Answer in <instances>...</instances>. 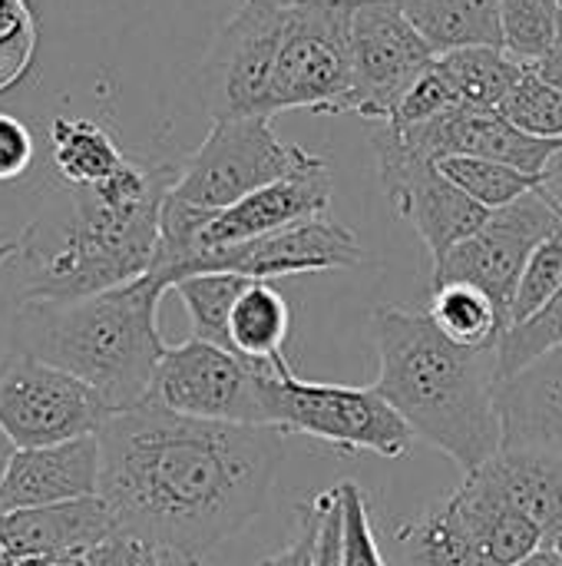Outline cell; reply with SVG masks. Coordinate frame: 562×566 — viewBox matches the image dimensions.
<instances>
[{"label":"cell","mask_w":562,"mask_h":566,"mask_svg":"<svg viewBox=\"0 0 562 566\" xmlns=\"http://www.w3.org/2000/svg\"><path fill=\"white\" fill-rule=\"evenodd\" d=\"M149 566H162V560H152V564H149Z\"/></svg>","instance_id":"cell-44"},{"label":"cell","mask_w":562,"mask_h":566,"mask_svg":"<svg viewBox=\"0 0 562 566\" xmlns=\"http://www.w3.org/2000/svg\"><path fill=\"white\" fill-rule=\"evenodd\" d=\"M500 448L547 451L562 458V348L497 381Z\"/></svg>","instance_id":"cell-18"},{"label":"cell","mask_w":562,"mask_h":566,"mask_svg":"<svg viewBox=\"0 0 562 566\" xmlns=\"http://www.w3.org/2000/svg\"><path fill=\"white\" fill-rule=\"evenodd\" d=\"M547 547H553V551L560 554V560H562V524H560V527H553V531L547 534Z\"/></svg>","instance_id":"cell-42"},{"label":"cell","mask_w":562,"mask_h":566,"mask_svg":"<svg viewBox=\"0 0 562 566\" xmlns=\"http://www.w3.org/2000/svg\"><path fill=\"white\" fill-rule=\"evenodd\" d=\"M500 27H503V50L517 63L537 66L560 46V3L556 0H503Z\"/></svg>","instance_id":"cell-28"},{"label":"cell","mask_w":562,"mask_h":566,"mask_svg":"<svg viewBox=\"0 0 562 566\" xmlns=\"http://www.w3.org/2000/svg\"><path fill=\"white\" fill-rule=\"evenodd\" d=\"M560 3V23H562V0H556ZM560 46H562V33H560Z\"/></svg>","instance_id":"cell-43"},{"label":"cell","mask_w":562,"mask_h":566,"mask_svg":"<svg viewBox=\"0 0 562 566\" xmlns=\"http://www.w3.org/2000/svg\"><path fill=\"white\" fill-rule=\"evenodd\" d=\"M381 398L407 421L414 438L434 444L464 474L500 451L497 352L450 342L427 312L381 305L371 312Z\"/></svg>","instance_id":"cell-3"},{"label":"cell","mask_w":562,"mask_h":566,"mask_svg":"<svg viewBox=\"0 0 562 566\" xmlns=\"http://www.w3.org/2000/svg\"><path fill=\"white\" fill-rule=\"evenodd\" d=\"M537 189L553 202V209L562 216V149L547 163V169L540 172V186Z\"/></svg>","instance_id":"cell-38"},{"label":"cell","mask_w":562,"mask_h":566,"mask_svg":"<svg viewBox=\"0 0 562 566\" xmlns=\"http://www.w3.org/2000/svg\"><path fill=\"white\" fill-rule=\"evenodd\" d=\"M305 156V146L278 139L268 116L212 119V129L199 149L179 163V179L169 196L195 209L222 212L288 176Z\"/></svg>","instance_id":"cell-7"},{"label":"cell","mask_w":562,"mask_h":566,"mask_svg":"<svg viewBox=\"0 0 562 566\" xmlns=\"http://www.w3.org/2000/svg\"><path fill=\"white\" fill-rule=\"evenodd\" d=\"M341 494V557L344 566H388L381 560L374 531H371V514L368 501L358 481H341L335 484Z\"/></svg>","instance_id":"cell-34"},{"label":"cell","mask_w":562,"mask_h":566,"mask_svg":"<svg viewBox=\"0 0 562 566\" xmlns=\"http://www.w3.org/2000/svg\"><path fill=\"white\" fill-rule=\"evenodd\" d=\"M454 106H460L457 103V96H454V90H450V83L444 80V73L437 70V63L404 93V99L397 103V109H394V116L388 119L391 126H401V129H407V126H421V123H431V119H437V116H444L447 109H454Z\"/></svg>","instance_id":"cell-35"},{"label":"cell","mask_w":562,"mask_h":566,"mask_svg":"<svg viewBox=\"0 0 562 566\" xmlns=\"http://www.w3.org/2000/svg\"><path fill=\"white\" fill-rule=\"evenodd\" d=\"M437 63L404 0H358L351 17V113L388 123L404 93Z\"/></svg>","instance_id":"cell-9"},{"label":"cell","mask_w":562,"mask_h":566,"mask_svg":"<svg viewBox=\"0 0 562 566\" xmlns=\"http://www.w3.org/2000/svg\"><path fill=\"white\" fill-rule=\"evenodd\" d=\"M364 259V249L358 235L335 222L331 216H318L298 226H288L282 232L238 242V245H219L205 249L192 275L205 272H235L252 282H272L285 275H308V272H335L351 269Z\"/></svg>","instance_id":"cell-14"},{"label":"cell","mask_w":562,"mask_h":566,"mask_svg":"<svg viewBox=\"0 0 562 566\" xmlns=\"http://www.w3.org/2000/svg\"><path fill=\"white\" fill-rule=\"evenodd\" d=\"M437 70L450 83L457 103L480 113H500L527 73V66L517 63L503 46H460L441 53Z\"/></svg>","instance_id":"cell-24"},{"label":"cell","mask_w":562,"mask_h":566,"mask_svg":"<svg viewBox=\"0 0 562 566\" xmlns=\"http://www.w3.org/2000/svg\"><path fill=\"white\" fill-rule=\"evenodd\" d=\"M248 282L252 279L235 275V272H205V275L182 279L172 292L182 298V305L189 312L192 338L232 352L229 322H232L235 302L242 298V292L248 289Z\"/></svg>","instance_id":"cell-27"},{"label":"cell","mask_w":562,"mask_h":566,"mask_svg":"<svg viewBox=\"0 0 562 566\" xmlns=\"http://www.w3.org/2000/svg\"><path fill=\"white\" fill-rule=\"evenodd\" d=\"M358 0H285L275 113H351V17Z\"/></svg>","instance_id":"cell-6"},{"label":"cell","mask_w":562,"mask_h":566,"mask_svg":"<svg viewBox=\"0 0 562 566\" xmlns=\"http://www.w3.org/2000/svg\"><path fill=\"white\" fill-rule=\"evenodd\" d=\"M331 206V169L321 156L308 153L288 176L268 182L265 189L245 196L242 202L215 212L205 229L199 232V252L205 249H219V245H238V242H252L272 232H282L288 226L328 216ZM192 259V265H195ZM189 265V275H192Z\"/></svg>","instance_id":"cell-15"},{"label":"cell","mask_w":562,"mask_h":566,"mask_svg":"<svg viewBox=\"0 0 562 566\" xmlns=\"http://www.w3.org/2000/svg\"><path fill=\"white\" fill-rule=\"evenodd\" d=\"M33 163V133L23 119L0 109V186L17 182Z\"/></svg>","instance_id":"cell-36"},{"label":"cell","mask_w":562,"mask_h":566,"mask_svg":"<svg viewBox=\"0 0 562 566\" xmlns=\"http://www.w3.org/2000/svg\"><path fill=\"white\" fill-rule=\"evenodd\" d=\"M397 566H490L454 494L394 531Z\"/></svg>","instance_id":"cell-21"},{"label":"cell","mask_w":562,"mask_h":566,"mask_svg":"<svg viewBox=\"0 0 562 566\" xmlns=\"http://www.w3.org/2000/svg\"><path fill=\"white\" fill-rule=\"evenodd\" d=\"M513 126L540 139H562V90L527 66L523 80L500 109Z\"/></svg>","instance_id":"cell-31"},{"label":"cell","mask_w":562,"mask_h":566,"mask_svg":"<svg viewBox=\"0 0 562 566\" xmlns=\"http://www.w3.org/2000/svg\"><path fill=\"white\" fill-rule=\"evenodd\" d=\"M99 451V497L119 534L142 541L162 566H202L262 514L285 431L199 421L146 398L106 418Z\"/></svg>","instance_id":"cell-1"},{"label":"cell","mask_w":562,"mask_h":566,"mask_svg":"<svg viewBox=\"0 0 562 566\" xmlns=\"http://www.w3.org/2000/svg\"><path fill=\"white\" fill-rule=\"evenodd\" d=\"M454 501L490 566H513L547 547V531L533 517L487 494L470 478L454 491Z\"/></svg>","instance_id":"cell-20"},{"label":"cell","mask_w":562,"mask_h":566,"mask_svg":"<svg viewBox=\"0 0 562 566\" xmlns=\"http://www.w3.org/2000/svg\"><path fill=\"white\" fill-rule=\"evenodd\" d=\"M113 534H119V527L99 494L53 507L0 514V554L10 560L79 554Z\"/></svg>","instance_id":"cell-17"},{"label":"cell","mask_w":562,"mask_h":566,"mask_svg":"<svg viewBox=\"0 0 562 566\" xmlns=\"http://www.w3.org/2000/svg\"><path fill=\"white\" fill-rule=\"evenodd\" d=\"M179 179V163L126 159L96 186H63V206L40 212L20 235L26 298H86L149 272L159 245L162 202Z\"/></svg>","instance_id":"cell-2"},{"label":"cell","mask_w":562,"mask_h":566,"mask_svg":"<svg viewBox=\"0 0 562 566\" xmlns=\"http://www.w3.org/2000/svg\"><path fill=\"white\" fill-rule=\"evenodd\" d=\"M556 229H562V216L540 189H533L523 199L494 209L490 219L470 239L450 249V255L441 265H434V289L447 282H467L484 289L497 302L510 328L517 282L533 249Z\"/></svg>","instance_id":"cell-13"},{"label":"cell","mask_w":562,"mask_h":566,"mask_svg":"<svg viewBox=\"0 0 562 566\" xmlns=\"http://www.w3.org/2000/svg\"><path fill=\"white\" fill-rule=\"evenodd\" d=\"M560 289L562 229H556L553 235H547V239L533 249V255H530V262H527V269H523V275H520V282H517L513 305H510V328L520 325V322H527V318H533L543 305L553 302V295H556Z\"/></svg>","instance_id":"cell-32"},{"label":"cell","mask_w":562,"mask_h":566,"mask_svg":"<svg viewBox=\"0 0 562 566\" xmlns=\"http://www.w3.org/2000/svg\"><path fill=\"white\" fill-rule=\"evenodd\" d=\"M162 295L166 289L152 275H142L86 298L17 302L10 352L79 378L113 415L129 411L149 398L156 368L169 348L159 335Z\"/></svg>","instance_id":"cell-4"},{"label":"cell","mask_w":562,"mask_h":566,"mask_svg":"<svg viewBox=\"0 0 562 566\" xmlns=\"http://www.w3.org/2000/svg\"><path fill=\"white\" fill-rule=\"evenodd\" d=\"M553 348H562V289L533 318L503 332L497 345V381L523 371Z\"/></svg>","instance_id":"cell-30"},{"label":"cell","mask_w":562,"mask_h":566,"mask_svg":"<svg viewBox=\"0 0 562 566\" xmlns=\"http://www.w3.org/2000/svg\"><path fill=\"white\" fill-rule=\"evenodd\" d=\"M288 328H291V312L282 292L272 289L268 282H248L229 322L232 352L252 365H265L275 368L282 378H291L295 371L285 358Z\"/></svg>","instance_id":"cell-22"},{"label":"cell","mask_w":562,"mask_h":566,"mask_svg":"<svg viewBox=\"0 0 562 566\" xmlns=\"http://www.w3.org/2000/svg\"><path fill=\"white\" fill-rule=\"evenodd\" d=\"M36 60V17L30 0H0V96L13 90Z\"/></svg>","instance_id":"cell-33"},{"label":"cell","mask_w":562,"mask_h":566,"mask_svg":"<svg viewBox=\"0 0 562 566\" xmlns=\"http://www.w3.org/2000/svg\"><path fill=\"white\" fill-rule=\"evenodd\" d=\"M371 146L378 153L381 186L394 212L414 226L434 265H441L450 249H457L490 219V209H484L460 186H454L434 159H424L407 149L394 126L378 123Z\"/></svg>","instance_id":"cell-11"},{"label":"cell","mask_w":562,"mask_h":566,"mask_svg":"<svg viewBox=\"0 0 562 566\" xmlns=\"http://www.w3.org/2000/svg\"><path fill=\"white\" fill-rule=\"evenodd\" d=\"M50 156L63 186H96L129 159L109 129L79 116H56L50 123Z\"/></svg>","instance_id":"cell-25"},{"label":"cell","mask_w":562,"mask_h":566,"mask_svg":"<svg viewBox=\"0 0 562 566\" xmlns=\"http://www.w3.org/2000/svg\"><path fill=\"white\" fill-rule=\"evenodd\" d=\"M427 315L450 342L477 352H497L507 332V318L497 308V302L484 289L467 282L437 285Z\"/></svg>","instance_id":"cell-26"},{"label":"cell","mask_w":562,"mask_h":566,"mask_svg":"<svg viewBox=\"0 0 562 566\" xmlns=\"http://www.w3.org/2000/svg\"><path fill=\"white\" fill-rule=\"evenodd\" d=\"M464 478L533 517L547 534L562 524V458L556 454L500 448L490 461Z\"/></svg>","instance_id":"cell-19"},{"label":"cell","mask_w":562,"mask_h":566,"mask_svg":"<svg viewBox=\"0 0 562 566\" xmlns=\"http://www.w3.org/2000/svg\"><path fill=\"white\" fill-rule=\"evenodd\" d=\"M113 411L79 378L20 355H0V428L17 448H46L99 434Z\"/></svg>","instance_id":"cell-10"},{"label":"cell","mask_w":562,"mask_h":566,"mask_svg":"<svg viewBox=\"0 0 562 566\" xmlns=\"http://www.w3.org/2000/svg\"><path fill=\"white\" fill-rule=\"evenodd\" d=\"M437 166L454 186H460L474 202H480L490 212L523 199L527 192L540 186L537 176H527L507 163L484 159V156H450V159H441Z\"/></svg>","instance_id":"cell-29"},{"label":"cell","mask_w":562,"mask_h":566,"mask_svg":"<svg viewBox=\"0 0 562 566\" xmlns=\"http://www.w3.org/2000/svg\"><path fill=\"white\" fill-rule=\"evenodd\" d=\"M13 454H17V444L10 441V434L0 428V481H3V474H7V468H10V461H13Z\"/></svg>","instance_id":"cell-41"},{"label":"cell","mask_w":562,"mask_h":566,"mask_svg":"<svg viewBox=\"0 0 562 566\" xmlns=\"http://www.w3.org/2000/svg\"><path fill=\"white\" fill-rule=\"evenodd\" d=\"M265 365H252L229 348L189 338L169 345L149 401L199 421H229V424H265L258 375Z\"/></svg>","instance_id":"cell-12"},{"label":"cell","mask_w":562,"mask_h":566,"mask_svg":"<svg viewBox=\"0 0 562 566\" xmlns=\"http://www.w3.org/2000/svg\"><path fill=\"white\" fill-rule=\"evenodd\" d=\"M318 531H321V507L318 501L311 507H305L301 517V531L295 534V541L278 551L275 557L262 560L258 566H315V551H318Z\"/></svg>","instance_id":"cell-37"},{"label":"cell","mask_w":562,"mask_h":566,"mask_svg":"<svg viewBox=\"0 0 562 566\" xmlns=\"http://www.w3.org/2000/svg\"><path fill=\"white\" fill-rule=\"evenodd\" d=\"M258 395L268 428L295 431L338 451H368L388 461L411 451L414 431L378 388L315 385L298 375L282 378L275 368H262Z\"/></svg>","instance_id":"cell-5"},{"label":"cell","mask_w":562,"mask_h":566,"mask_svg":"<svg viewBox=\"0 0 562 566\" xmlns=\"http://www.w3.org/2000/svg\"><path fill=\"white\" fill-rule=\"evenodd\" d=\"M282 30L285 0H238L199 70L202 103L212 119L275 116Z\"/></svg>","instance_id":"cell-8"},{"label":"cell","mask_w":562,"mask_h":566,"mask_svg":"<svg viewBox=\"0 0 562 566\" xmlns=\"http://www.w3.org/2000/svg\"><path fill=\"white\" fill-rule=\"evenodd\" d=\"M404 10L437 56L460 46H503V0H404Z\"/></svg>","instance_id":"cell-23"},{"label":"cell","mask_w":562,"mask_h":566,"mask_svg":"<svg viewBox=\"0 0 562 566\" xmlns=\"http://www.w3.org/2000/svg\"><path fill=\"white\" fill-rule=\"evenodd\" d=\"M103 451L99 434L46 448H17L0 481V514L53 507L99 494Z\"/></svg>","instance_id":"cell-16"},{"label":"cell","mask_w":562,"mask_h":566,"mask_svg":"<svg viewBox=\"0 0 562 566\" xmlns=\"http://www.w3.org/2000/svg\"><path fill=\"white\" fill-rule=\"evenodd\" d=\"M533 70H537V73H540L543 80L556 83V86L562 90V46H556V50H553V53H550V56H547L543 63H537Z\"/></svg>","instance_id":"cell-39"},{"label":"cell","mask_w":562,"mask_h":566,"mask_svg":"<svg viewBox=\"0 0 562 566\" xmlns=\"http://www.w3.org/2000/svg\"><path fill=\"white\" fill-rule=\"evenodd\" d=\"M513 566H562V560L553 547H540L533 557H527V560H520V564H513Z\"/></svg>","instance_id":"cell-40"}]
</instances>
